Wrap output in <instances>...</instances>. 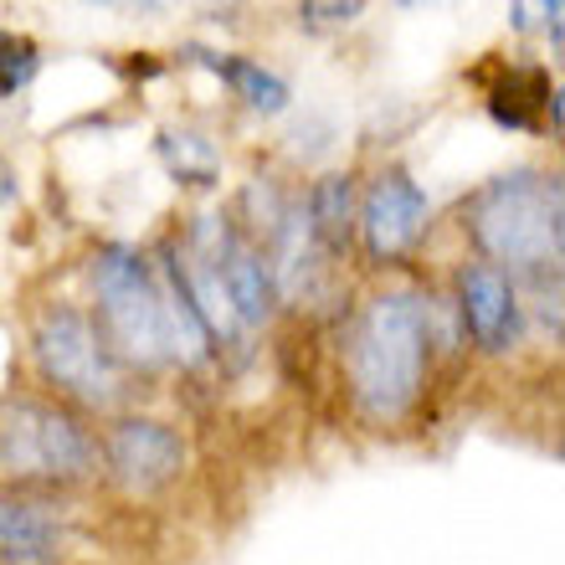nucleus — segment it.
Masks as SVG:
<instances>
[{"mask_svg": "<svg viewBox=\"0 0 565 565\" xmlns=\"http://www.w3.org/2000/svg\"><path fill=\"white\" fill-rule=\"evenodd\" d=\"M431 371V303L412 288L365 298L344 334V381L371 422H402L422 402Z\"/></svg>", "mask_w": 565, "mask_h": 565, "instance_id": "obj_1", "label": "nucleus"}, {"mask_svg": "<svg viewBox=\"0 0 565 565\" xmlns=\"http://www.w3.org/2000/svg\"><path fill=\"white\" fill-rule=\"evenodd\" d=\"M98 473V431L77 406L36 391L0 402V489H77Z\"/></svg>", "mask_w": 565, "mask_h": 565, "instance_id": "obj_2", "label": "nucleus"}, {"mask_svg": "<svg viewBox=\"0 0 565 565\" xmlns=\"http://www.w3.org/2000/svg\"><path fill=\"white\" fill-rule=\"evenodd\" d=\"M462 222L473 232V247L483 263L514 273H555L565 247V206H561V175L545 170H509L489 180L468 201Z\"/></svg>", "mask_w": 565, "mask_h": 565, "instance_id": "obj_3", "label": "nucleus"}, {"mask_svg": "<svg viewBox=\"0 0 565 565\" xmlns=\"http://www.w3.org/2000/svg\"><path fill=\"white\" fill-rule=\"evenodd\" d=\"M93 329L119 371H160L170 365V313H164L160 273L129 242H108L93 253Z\"/></svg>", "mask_w": 565, "mask_h": 565, "instance_id": "obj_4", "label": "nucleus"}, {"mask_svg": "<svg viewBox=\"0 0 565 565\" xmlns=\"http://www.w3.org/2000/svg\"><path fill=\"white\" fill-rule=\"evenodd\" d=\"M31 365L46 386L57 391V402L108 412L124 396V371L104 350L88 309L77 303H46L31 324Z\"/></svg>", "mask_w": 565, "mask_h": 565, "instance_id": "obj_5", "label": "nucleus"}, {"mask_svg": "<svg viewBox=\"0 0 565 565\" xmlns=\"http://www.w3.org/2000/svg\"><path fill=\"white\" fill-rule=\"evenodd\" d=\"M431 226V201L402 164H386L365 180L355 206V237L375 268H396L422 247Z\"/></svg>", "mask_w": 565, "mask_h": 565, "instance_id": "obj_6", "label": "nucleus"}, {"mask_svg": "<svg viewBox=\"0 0 565 565\" xmlns=\"http://www.w3.org/2000/svg\"><path fill=\"white\" fill-rule=\"evenodd\" d=\"M98 452H104V473L129 493L170 489L191 458L185 437L160 417H114L98 437Z\"/></svg>", "mask_w": 565, "mask_h": 565, "instance_id": "obj_7", "label": "nucleus"}, {"mask_svg": "<svg viewBox=\"0 0 565 565\" xmlns=\"http://www.w3.org/2000/svg\"><path fill=\"white\" fill-rule=\"evenodd\" d=\"M458 319L462 334L483 350V355H509L524 334V303L520 288L504 268L493 263H462L458 268Z\"/></svg>", "mask_w": 565, "mask_h": 565, "instance_id": "obj_8", "label": "nucleus"}, {"mask_svg": "<svg viewBox=\"0 0 565 565\" xmlns=\"http://www.w3.org/2000/svg\"><path fill=\"white\" fill-rule=\"evenodd\" d=\"M222 273V294H226V309L237 319V329H263L278 313V282H273V263L257 253L253 242H232V253L216 263Z\"/></svg>", "mask_w": 565, "mask_h": 565, "instance_id": "obj_9", "label": "nucleus"}, {"mask_svg": "<svg viewBox=\"0 0 565 565\" xmlns=\"http://www.w3.org/2000/svg\"><path fill=\"white\" fill-rule=\"evenodd\" d=\"M551 114V129H561V93L551 88L545 67H509L489 88V119L499 129H520V135H540V114Z\"/></svg>", "mask_w": 565, "mask_h": 565, "instance_id": "obj_10", "label": "nucleus"}, {"mask_svg": "<svg viewBox=\"0 0 565 565\" xmlns=\"http://www.w3.org/2000/svg\"><path fill=\"white\" fill-rule=\"evenodd\" d=\"M62 545V524L42 504L0 489V565H46Z\"/></svg>", "mask_w": 565, "mask_h": 565, "instance_id": "obj_11", "label": "nucleus"}, {"mask_svg": "<svg viewBox=\"0 0 565 565\" xmlns=\"http://www.w3.org/2000/svg\"><path fill=\"white\" fill-rule=\"evenodd\" d=\"M355 206H360V180L355 170H329L309 185V201H303V222H309L319 253L340 257L350 242H355Z\"/></svg>", "mask_w": 565, "mask_h": 565, "instance_id": "obj_12", "label": "nucleus"}, {"mask_svg": "<svg viewBox=\"0 0 565 565\" xmlns=\"http://www.w3.org/2000/svg\"><path fill=\"white\" fill-rule=\"evenodd\" d=\"M195 62H206L211 73L222 77L226 88L237 93L242 104L253 108V114H263V119H278V114H288V104H294V88H288V77L273 73V67H263L257 57H237V52H201V46H191Z\"/></svg>", "mask_w": 565, "mask_h": 565, "instance_id": "obj_13", "label": "nucleus"}, {"mask_svg": "<svg viewBox=\"0 0 565 565\" xmlns=\"http://www.w3.org/2000/svg\"><path fill=\"white\" fill-rule=\"evenodd\" d=\"M154 149H160L164 170L175 180H185V185H216V180H222V154H216V145H211L206 135H195V129H164V135L154 139Z\"/></svg>", "mask_w": 565, "mask_h": 565, "instance_id": "obj_14", "label": "nucleus"}, {"mask_svg": "<svg viewBox=\"0 0 565 565\" xmlns=\"http://www.w3.org/2000/svg\"><path fill=\"white\" fill-rule=\"evenodd\" d=\"M36 73H42L36 42H31V36H15V31H0V98H15Z\"/></svg>", "mask_w": 565, "mask_h": 565, "instance_id": "obj_15", "label": "nucleus"}, {"mask_svg": "<svg viewBox=\"0 0 565 565\" xmlns=\"http://www.w3.org/2000/svg\"><path fill=\"white\" fill-rule=\"evenodd\" d=\"M288 149H294L298 160H319V154H329V149H334V124H329L324 114H309L303 124H294V129H288Z\"/></svg>", "mask_w": 565, "mask_h": 565, "instance_id": "obj_16", "label": "nucleus"}, {"mask_svg": "<svg viewBox=\"0 0 565 565\" xmlns=\"http://www.w3.org/2000/svg\"><path fill=\"white\" fill-rule=\"evenodd\" d=\"M365 15V6L360 0H309V6H298V21L303 26H350V21H360Z\"/></svg>", "mask_w": 565, "mask_h": 565, "instance_id": "obj_17", "label": "nucleus"}, {"mask_svg": "<svg viewBox=\"0 0 565 565\" xmlns=\"http://www.w3.org/2000/svg\"><path fill=\"white\" fill-rule=\"evenodd\" d=\"M15 195H21V185H15V164L0 160V206H15Z\"/></svg>", "mask_w": 565, "mask_h": 565, "instance_id": "obj_18", "label": "nucleus"}]
</instances>
